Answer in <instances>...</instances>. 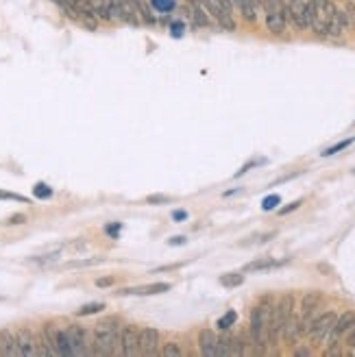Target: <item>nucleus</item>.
<instances>
[{
  "label": "nucleus",
  "instance_id": "f257e3e1",
  "mask_svg": "<svg viewBox=\"0 0 355 357\" xmlns=\"http://www.w3.org/2000/svg\"><path fill=\"white\" fill-rule=\"evenodd\" d=\"M294 314V296L292 294H284L277 305H273L270 309V318H268V327H266V338H268V344H275L277 340L281 338V331Z\"/></svg>",
  "mask_w": 355,
  "mask_h": 357
},
{
  "label": "nucleus",
  "instance_id": "f03ea898",
  "mask_svg": "<svg viewBox=\"0 0 355 357\" xmlns=\"http://www.w3.org/2000/svg\"><path fill=\"white\" fill-rule=\"evenodd\" d=\"M118 340H120V331L96 325L92 333V355H113Z\"/></svg>",
  "mask_w": 355,
  "mask_h": 357
},
{
  "label": "nucleus",
  "instance_id": "7ed1b4c3",
  "mask_svg": "<svg viewBox=\"0 0 355 357\" xmlns=\"http://www.w3.org/2000/svg\"><path fill=\"white\" fill-rule=\"evenodd\" d=\"M44 333H46L48 340H50L52 349L57 351V355H65V357L74 355L72 344H70V338H68V331H65V329H57L55 325H46L44 327Z\"/></svg>",
  "mask_w": 355,
  "mask_h": 357
},
{
  "label": "nucleus",
  "instance_id": "20e7f679",
  "mask_svg": "<svg viewBox=\"0 0 355 357\" xmlns=\"http://www.w3.org/2000/svg\"><path fill=\"white\" fill-rule=\"evenodd\" d=\"M68 338L72 344L74 355H92V342H89V333L83 329L81 325H70L68 329Z\"/></svg>",
  "mask_w": 355,
  "mask_h": 357
},
{
  "label": "nucleus",
  "instance_id": "39448f33",
  "mask_svg": "<svg viewBox=\"0 0 355 357\" xmlns=\"http://www.w3.org/2000/svg\"><path fill=\"white\" fill-rule=\"evenodd\" d=\"M336 318H338L336 312H325V314H321V316H316L314 323H312V327H310V331H308L312 342H323L325 338L329 336V331H332Z\"/></svg>",
  "mask_w": 355,
  "mask_h": 357
},
{
  "label": "nucleus",
  "instance_id": "423d86ee",
  "mask_svg": "<svg viewBox=\"0 0 355 357\" xmlns=\"http://www.w3.org/2000/svg\"><path fill=\"white\" fill-rule=\"evenodd\" d=\"M355 327V312H345L342 316L336 318V323L332 327V331H329V336H327V342H329V349H334L336 344H338V340L345 333H349Z\"/></svg>",
  "mask_w": 355,
  "mask_h": 357
},
{
  "label": "nucleus",
  "instance_id": "0eeeda50",
  "mask_svg": "<svg viewBox=\"0 0 355 357\" xmlns=\"http://www.w3.org/2000/svg\"><path fill=\"white\" fill-rule=\"evenodd\" d=\"M159 344V331L155 327H144L137 333V351L140 355H155Z\"/></svg>",
  "mask_w": 355,
  "mask_h": 357
},
{
  "label": "nucleus",
  "instance_id": "6e6552de",
  "mask_svg": "<svg viewBox=\"0 0 355 357\" xmlns=\"http://www.w3.org/2000/svg\"><path fill=\"white\" fill-rule=\"evenodd\" d=\"M185 7H188V20L192 22L194 28H207L214 24V20L207 15L201 0H185Z\"/></svg>",
  "mask_w": 355,
  "mask_h": 357
},
{
  "label": "nucleus",
  "instance_id": "1a4fd4ad",
  "mask_svg": "<svg viewBox=\"0 0 355 357\" xmlns=\"http://www.w3.org/2000/svg\"><path fill=\"white\" fill-rule=\"evenodd\" d=\"M137 333H140V329H135L133 325H126L120 329V353L126 355V357H131V355H140V351H137Z\"/></svg>",
  "mask_w": 355,
  "mask_h": 357
},
{
  "label": "nucleus",
  "instance_id": "9d476101",
  "mask_svg": "<svg viewBox=\"0 0 355 357\" xmlns=\"http://www.w3.org/2000/svg\"><path fill=\"white\" fill-rule=\"evenodd\" d=\"M201 2H203V7H205L207 15L212 17V20H214L220 28H225V31H236V20H233L231 15H227L225 11H222L218 4L214 2V0H201Z\"/></svg>",
  "mask_w": 355,
  "mask_h": 357
},
{
  "label": "nucleus",
  "instance_id": "9b49d317",
  "mask_svg": "<svg viewBox=\"0 0 355 357\" xmlns=\"http://www.w3.org/2000/svg\"><path fill=\"white\" fill-rule=\"evenodd\" d=\"M286 9H288V22H292L299 31L308 28L305 22V0H286Z\"/></svg>",
  "mask_w": 355,
  "mask_h": 357
},
{
  "label": "nucleus",
  "instance_id": "f8f14e48",
  "mask_svg": "<svg viewBox=\"0 0 355 357\" xmlns=\"http://www.w3.org/2000/svg\"><path fill=\"white\" fill-rule=\"evenodd\" d=\"M15 342H17V351H20V355H24V357L37 355V338H35L28 329L17 331L15 333Z\"/></svg>",
  "mask_w": 355,
  "mask_h": 357
},
{
  "label": "nucleus",
  "instance_id": "ddd939ff",
  "mask_svg": "<svg viewBox=\"0 0 355 357\" xmlns=\"http://www.w3.org/2000/svg\"><path fill=\"white\" fill-rule=\"evenodd\" d=\"M216 344H218V336L212 329H201L198 333V351L205 357H216Z\"/></svg>",
  "mask_w": 355,
  "mask_h": 357
},
{
  "label": "nucleus",
  "instance_id": "4468645a",
  "mask_svg": "<svg viewBox=\"0 0 355 357\" xmlns=\"http://www.w3.org/2000/svg\"><path fill=\"white\" fill-rule=\"evenodd\" d=\"M172 285L170 283H150V285H142V288H126L118 294H135V296H150V294H164L170 292Z\"/></svg>",
  "mask_w": 355,
  "mask_h": 357
},
{
  "label": "nucleus",
  "instance_id": "2eb2a0df",
  "mask_svg": "<svg viewBox=\"0 0 355 357\" xmlns=\"http://www.w3.org/2000/svg\"><path fill=\"white\" fill-rule=\"evenodd\" d=\"M133 4H135V11H137V15H140L142 24H148V26L157 24V13L150 7V2H146V0H133Z\"/></svg>",
  "mask_w": 355,
  "mask_h": 357
},
{
  "label": "nucleus",
  "instance_id": "dca6fc26",
  "mask_svg": "<svg viewBox=\"0 0 355 357\" xmlns=\"http://www.w3.org/2000/svg\"><path fill=\"white\" fill-rule=\"evenodd\" d=\"M286 24H288V17L284 11H270V13H266V26L270 33L281 35L286 31Z\"/></svg>",
  "mask_w": 355,
  "mask_h": 357
},
{
  "label": "nucleus",
  "instance_id": "f3484780",
  "mask_svg": "<svg viewBox=\"0 0 355 357\" xmlns=\"http://www.w3.org/2000/svg\"><path fill=\"white\" fill-rule=\"evenodd\" d=\"M0 355H20L13 331H9V329L0 331Z\"/></svg>",
  "mask_w": 355,
  "mask_h": 357
},
{
  "label": "nucleus",
  "instance_id": "a211bd4d",
  "mask_svg": "<svg viewBox=\"0 0 355 357\" xmlns=\"http://www.w3.org/2000/svg\"><path fill=\"white\" fill-rule=\"evenodd\" d=\"M233 9H238L246 22H255L257 20V4L255 0H231Z\"/></svg>",
  "mask_w": 355,
  "mask_h": 357
},
{
  "label": "nucleus",
  "instance_id": "6ab92c4d",
  "mask_svg": "<svg viewBox=\"0 0 355 357\" xmlns=\"http://www.w3.org/2000/svg\"><path fill=\"white\" fill-rule=\"evenodd\" d=\"M281 266V261H275L273 257H262V259H255L251 264L244 266V272H264V270H273V268Z\"/></svg>",
  "mask_w": 355,
  "mask_h": 357
},
{
  "label": "nucleus",
  "instance_id": "aec40b11",
  "mask_svg": "<svg viewBox=\"0 0 355 357\" xmlns=\"http://www.w3.org/2000/svg\"><path fill=\"white\" fill-rule=\"evenodd\" d=\"M281 338H284L286 342H297L299 338H301V333H299V316H292L288 318V323H286V327H284V331H281Z\"/></svg>",
  "mask_w": 355,
  "mask_h": 357
},
{
  "label": "nucleus",
  "instance_id": "412c9836",
  "mask_svg": "<svg viewBox=\"0 0 355 357\" xmlns=\"http://www.w3.org/2000/svg\"><path fill=\"white\" fill-rule=\"evenodd\" d=\"M323 301V294L321 292H308L303 294V299H301V314L305 312H316L318 305H321Z\"/></svg>",
  "mask_w": 355,
  "mask_h": 357
},
{
  "label": "nucleus",
  "instance_id": "4be33fe9",
  "mask_svg": "<svg viewBox=\"0 0 355 357\" xmlns=\"http://www.w3.org/2000/svg\"><path fill=\"white\" fill-rule=\"evenodd\" d=\"M231 340L233 338L229 336V333H222V336L218 338V344H216V357L231 355Z\"/></svg>",
  "mask_w": 355,
  "mask_h": 357
},
{
  "label": "nucleus",
  "instance_id": "5701e85b",
  "mask_svg": "<svg viewBox=\"0 0 355 357\" xmlns=\"http://www.w3.org/2000/svg\"><path fill=\"white\" fill-rule=\"evenodd\" d=\"M242 283H244L242 272H227V275L220 277V285H225V288H238Z\"/></svg>",
  "mask_w": 355,
  "mask_h": 357
},
{
  "label": "nucleus",
  "instance_id": "b1692460",
  "mask_svg": "<svg viewBox=\"0 0 355 357\" xmlns=\"http://www.w3.org/2000/svg\"><path fill=\"white\" fill-rule=\"evenodd\" d=\"M107 305L105 303H87V305H83L81 309H76V316H92V314H100Z\"/></svg>",
  "mask_w": 355,
  "mask_h": 357
},
{
  "label": "nucleus",
  "instance_id": "393cba45",
  "mask_svg": "<svg viewBox=\"0 0 355 357\" xmlns=\"http://www.w3.org/2000/svg\"><path fill=\"white\" fill-rule=\"evenodd\" d=\"M161 357H183V349L179 347V342H168L159 351Z\"/></svg>",
  "mask_w": 355,
  "mask_h": 357
},
{
  "label": "nucleus",
  "instance_id": "a878e982",
  "mask_svg": "<svg viewBox=\"0 0 355 357\" xmlns=\"http://www.w3.org/2000/svg\"><path fill=\"white\" fill-rule=\"evenodd\" d=\"M236 320H238V314L233 312V309H229V312H227L225 316H222V318H218V323H216V327H218L220 331H227V329H229V327H233V325H236Z\"/></svg>",
  "mask_w": 355,
  "mask_h": 357
},
{
  "label": "nucleus",
  "instance_id": "bb28decb",
  "mask_svg": "<svg viewBox=\"0 0 355 357\" xmlns=\"http://www.w3.org/2000/svg\"><path fill=\"white\" fill-rule=\"evenodd\" d=\"M351 144H353V138H347V140H342V142H338V144H334V146L325 148V151H323V157H332V155L340 153V151H345V148H349Z\"/></svg>",
  "mask_w": 355,
  "mask_h": 357
},
{
  "label": "nucleus",
  "instance_id": "cd10ccee",
  "mask_svg": "<svg viewBox=\"0 0 355 357\" xmlns=\"http://www.w3.org/2000/svg\"><path fill=\"white\" fill-rule=\"evenodd\" d=\"M0 200H17V203H24V205H31V200L26 196H20V194H13V192H2L0 189Z\"/></svg>",
  "mask_w": 355,
  "mask_h": 357
},
{
  "label": "nucleus",
  "instance_id": "c85d7f7f",
  "mask_svg": "<svg viewBox=\"0 0 355 357\" xmlns=\"http://www.w3.org/2000/svg\"><path fill=\"white\" fill-rule=\"evenodd\" d=\"M281 203V198H279V194H270V196H266L264 198V203H262V209L264 211H270V209H275L277 205Z\"/></svg>",
  "mask_w": 355,
  "mask_h": 357
},
{
  "label": "nucleus",
  "instance_id": "c756f323",
  "mask_svg": "<svg viewBox=\"0 0 355 357\" xmlns=\"http://www.w3.org/2000/svg\"><path fill=\"white\" fill-rule=\"evenodd\" d=\"M33 194L37 196V198H50L52 196V189L46 185V183H37V185L33 187Z\"/></svg>",
  "mask_w": 355,
  "mask_h": 357
},
{
  "label": "nucleus",
  "instance_id": "7c9ffc66",
  "mask_svg": "<svg viewBox=\"0 0 355 357\" xmlns=\"http://www.w3.org/2000/svg\"><path fill=\"white\" fill-rule=\"evenodd\" d=\"M24 222H26V216H24V213H13V216H9L7 220H4L7 227H15V224H24Z\"/></svg>",
  "mask_w": 355,
  "mask_h": 357
},
{
  "label": "nucleus",
  "instance_id": "2f4dec72",
  "mask_svg": "<svg viewBox=\"0 0 355 357\" xmlns=\"http://www.w3.org/2000/svg\"><path fill=\"white\" fill-rule=\"evenodd\" d=\"M148 203L150 205H164V203H170V196H164V194H153V196H148Z\"/></svg>",
  "mask_w": 355,
  "mask_h": 357
},
{
  "label": "nucleus",
  "instance_id": "473e14b6",
  "mask_svg": "<svg viewBox=\"0 0 355 357\" xmlns=\"http://www.w3.org/2000/svg\"><path fill=\"white\" fill-rule=\"evenodd\" d=\"M214 2L218 4V7L225 11L227 15H231V17H233V2H231V0H214Z\"/></svg>",
  "mask_w": 355,
  "mask_h": 357
},
{
  "label": "nucleus",
  "instance_id": "72a5a7b5",
  "mask_svg": "<svg viewBox=\"0 0 355 357\" xmlns=\"http://www.w3.org/2000/svg\"><path fill=\"white\" fill-rule=\"evenodd\" d=\"M113 283H116L113 277H98L96 279V288H111Z\"/></svg>",
  "mask_w": 355,
  "mask_h": 357
},
{
  "label": "nucleus",
  "instance_id": "f704fd0d",
  "mask_svg": "<svg viewBox=\"0 0 355 357\" xmlns=\"http://www.w3.org/2000/svg\"><path fill=\"white\" fill-rule=\"evenodd\" d=\"M301 205H303V200L299 198V200H294V203H290L288 207H284V209H279V213H281V216H286V213H290V211H294V209H299Z\"/></svg>",
  "mask_w": 355,
  "mask_h": 357
},
{
  "label": "nucleus",
  "instance_id": "c9c22d12",
  "mask_svg": "<svg viewBox=\"0 0 355 357\" xmlns=\"http://www.w3.org/2000/svg\"><path fill=\"white\" fill-rule=\"evenodd\" d=\"M185 242H188L185 235H177V237H170V240H168V246H183Z\"/></svg>",
  "mask_w": 355,
  "mask_h": 357
},
{
  "label": "nucleus",
  "instance_id": "e433bc0d",
  "mask_svg": "<svg viewBox=\"0 0 355 357\" xmlns=\"http://www.w3.org/2000/svg\"><path fill=\"white\" fill-rule=\"evenodd\" d=\"M59 253H50V255H41V257H31V261H39V264H46V261H52L57 259Z\"/></svg>",
  "mask_w": 355,
  "mask_h": 357
},
{
  "label": "nucleus",
  "instance_id": "4c0bfd02",
  "mask_svg": "<svg viewBox=\"0 0 355 357\" xmlns=\"http://www.w3.org/2000/svg\"><path fill=\"white\" fill-rule=\"evenodd\" d=\"M105 231L109 235H113V237H118V233H120V224H107L105 227Z\"/></svg>",
  "mask_w": 355,
  "mask_h": 357
},
{
  "label": "nucleus",
  "instance_id": "58836bf2",
  "mask_svg": "<svg viewBox=\"0 0 355 357\" xmlns=\"http://www.w3.org/2000/svg\"><path fill=\"white\" fill-rule=\"evenodd\" d=\"M188 218V211H183V209H177L172 213V220H177V222H181V220Z\"/></svg>",
  "mask_w": 355,
  "mask_h": 357
},
{
  "label": "nucleus",
  "instance_id": "ea45409f",
  "mask_svg": "<svg viewBox=\"0 0 355 357\" xmlns=\"http://www.w3.org/2000/svg\"><path fill=\"white\" fill-rule=\"evenodd\" d=\"M347 347L355 349V327H353L351 331H349V338H347Z\"/></svg>",
  "mask_w": 355,
  "mask_h": 357
},
{
  "label": "nucleus",
  "instance_id": "a19ab883",
  "mask_svg": "<svg viewBox=\"0 0 355 357\" xmlns=\"http://www.w3.org/2000/svg\"><path fill=\"white\" fill-rule=\"evenodd\" d=\"M181 28H183L181 22H174V24H172V33H174V37H179V35H181Z\"/></svg>",
  "mask_w": 355,
  "mask_h": 357
},
{
  "label": "nucleus",
  "instance_id": "79ce46f5",
  "mask_svg": "<svg viewBox=\"0 0 355 357\" xmlns=\"http://www.w3.org/2000/svg\"><path fill=\"white\" fill-rule=\"evenodd\" d=\"M52 2H55V4H57V7H59V9H61V7H65V4H72V2H70V0H52Z\"/></svg>",
  "mask_w": 355,
  "mask_h": 357
},
{
  "label": "nucleus",
  "instance_id": "37998d69",
  "mask_svg": "<svg viewBox=\"0 0 355 357\" xmlns=\"http://www.w3.org/2000/svg\"><path fill=\"white\" fill-rule=\"evenodd\" d=\"M297 355H303V357H308V355H312V351H310V349H297Z\"/></svg>",
  "mask_w": 355,
  "mask_h": 357
},
{
  "label": "nucleus",
  "instance_id": "c03bdc74",
  "mask_svg": "<svg viewBox=\"0 0 355 357\" xmlns=\"http://www.w3.org/2000/svg\"><path fill=\"white\" fill-rule=\"evenodd\" d=\"M349 2H351V0H349Z\"/></svg>",
  "mask_w": 355,
  "mask_h": 357
},
{
  "label": "nucleus",
  "instance_id": "a18cd8bd",
  "mask_svg": "<svg viewBox=\"0 0 355 357\" xmlns=\"http://www.w3.org/2000/svg\"><path fill=\"white\" fill-rule=\"evenodd\" d=\"M353 172H355V170H353Z\"/></svg>",
  "mask_w": 355,
  "mask_h": 357
}]
</instances>
